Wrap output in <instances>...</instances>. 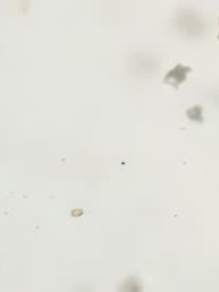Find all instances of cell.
<instances>
[{
  "mask_svg": "<svg viewBox=\"0 0 219 292\" xmlns=\"http://www.w3.org/2000/svg\"><path fill=\"white\" fill-rule=\"evenodd\" d=\"M190 71H191V68H188V66L178 64L176 68L168 72L166 78H164V81L168 83H171V85L178 88V86H179L181 82L185 81V79H186L187 77V73Z\"/></svg>",
  "mask_w": 219,
  "mask_h": 292,
  "instance_id": "1",
  "label": "cell"
},
{
  "mask_svg": "<svg viewBox=\"0 0 219 292\" xmlns=\"http://www.w3.org/2000/svg\"><path fill=\"white\" fill-rule=\"evenodd\" d=\"M187 116L188 118L191 120H194V121H199V122L203 121V117H202V107L199 105L191 107V109L187 111Z\"/></svg>",
  "mask_w": 219,
  "mask_h": 292,
  "instance_id": "2",
  "label": "cell"
},
{
  "mask_svg": "<svg viewBox=\"0 0 219 292\" xmlns=\"http://www.w3.org/2000/svg\"><path fill=\"white\" fill-rule=\"evenodd\" d=\"M124 284L127 285V288L122 285L120 289V292H140L141 290L139 283H138L136 280H134V278L133 280L126 281L124 282Z\"/></svg>",
  "mask_w": 219,
  "mask_h": 292,
  "instance_id": "3",
  "label": "cell"
},
{
  "mask_svg": "<svg viewBox=\"0 0 219 292\" xmlns=\"http://www.w3.org/2000/svg\"><path fill=\"white\" fill-rule=\"evenodd\" d=\"M218 38H219V36H218Z\"/></svg>",
  "mask_w": 219,
  "mask_h": 292,
  "instance_id": "4",
  "label": "cell"
}]
</instances>
